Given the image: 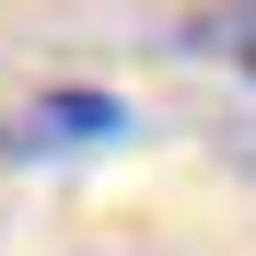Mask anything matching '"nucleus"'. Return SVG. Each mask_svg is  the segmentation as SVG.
<instances>
[{
  "label": "nucleus",
  "mask_w": 256,
  "mask_h": 256,
  "mask_svg": "<svg viewBox=\"0 0 256 256\" xmlns=\"http://www.w3.org/2000/svg\"><path fill=\"white\" fill-rule=\"evenodd\" d=\"M105 140H140V116L94 82H47V94H24L0 116V152L12 163H58V152H105Z\"/></svg>",
  "instance_id": "1"
},
{
  "label": "nucleus",
  "mask_w": 256,
  "mask_h": 256,
  "mask_svg": "<svg viewBox=\"0 0 256 256\" xmlns=\"http://www.w3.org/2000/svg\"><path fill=\"white\" fill-rule=\"evenodd\" d=\"M186 47H198V58H222V70H244V82H256V0H222V12H210V24L186 35Z\"/></svg>",
  "instance_id": "2"
}]
</instances>
